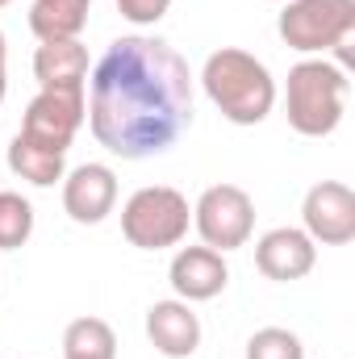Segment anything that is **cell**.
<instances>
[{"label": "cell", "instance_id": "obj_16", "mask_svg": "<svg viewBox=\"0 0 355 359\" xmlns=\"http://www.w3.org/2000/svg\"><path fill=\"white\" fill-rule=\"evenodd\" d=\"M63 359H117V334L105 318H76L63 330Z\"/></svg>", "mask_w": 355, "mask_h": 359}, {"label": "cell", "instance_id": "obj_3", "mask_svg": "<svg viewBox=\"0 0 355 359\" xmlns=\"http://www.w3.org/2000/svg\"><path fill=\"white\" fill-rule=\"evenodd\" d=\"M347 92H351V80L343 67H335L330 59H301L288 72L284 117L301 138H326L343 126Z\"/></svg>", "mask_w": 355, "mask_h": 359}, {"label": "cell", "instance_id": "obj_5", "mask_svg": "<svg viewBox=\"0 0 355 359\" xmlns=\"http://www.w3.org/2000/svg\"><path fill=\"white\" fill-rule=\"evenodd\" d=\"M276 34L305 59H326L339 42L355 38V0H284Z\"/></svg>", "mask_w": 355, "mask_h": 359}, {"label": "cell", "instance_id": "obj_23", "mask_svg": "<svg viewBox=\"0 0 355 359\" xmlns=\"http://www.w3.org/2000/svg\"><path fill=\"white\" fill-rule=\"evenodd\" d=\"M280 4H284V0H280Z\"/></svg>", "mask_w": 355, "mask_h": 359}, {"label": "cell", "instance_id": "obj_18", "mask_svg": "<svg viewBox=\"0 0 355 359\" xmlns=\"http://www.w3.org/2000/svg\"><path fill=\"white\" fill-rule=\"evenodd\" d=\"M247 359H305V347L293 330L284 326H264L247 339Z\"/></svg>", "mask_w": 355, "mask_h": 359}, {"label": "cell", "instance_id": "obj_8", "mask_svg": "<svg viewBox=\"0 0 355 359\" xmlns=\"http://www.w3.org/2000/svg\"><path fill=\"white\" fill-rule=\"evenodd\" d=\"M301 230L322 247H347L355 238V192L343 180H322L301 201Z\"/></svg>", "mask_w": 355, "mask_h": 359}, {"label": "cell", "instance_id": "obj_7", "mask_svg": "<svg viewBox=\"0 0 355 359\" xmlns=\"http://www.w3.org/2000/svg\"><path fill=\"white\" fill-rule=\"evenodd\" d=\"M84 121H88L84 92L38 88V96L25 104V117H21V130L17 134H25L38 147H51V151L67 155V147H72V138L80 134Z\"/></svg>", "mask_w": 355, "mask_h": 359}, {"label": "cell", "instance_id": "obj_1", "mask_svg": "<svg viewBox=\"0 0 355 359\" xmlns=\"http://www.w3.org/2000/svg\"><path fill=\"white\" fill-rule=\"evenodd\" d=\"M92 138L117 159H155L192 126V72L163 38L126 34L96 59L84 88Z\"/></svg>", "mask_w": 355, "mask_h": 359}, {"label": "cell", "instance_id": "obj_13", "mask_svg": "<svg viewBox=\"0 0 355 359\" xmlns=\"http://www.w3.org/2000/svg\"><path fill=\"white\" fill-rule=\"evenodd\" d=\"M34 80H38V88L84 92L88 88V46L80 38L42 42L34 50Z\"/></svg>", "mask_w": 355, "mask_h": 359}, {"label": "cell", "instance_id": "obj_17", "mask_svg": "<svg viewBox=\"0 0 355 359\" xmlns=\"http://www.w3.org/2000/svg\"><path fill=\"white\" fill-rule=\"evenodd\" d=\"M34 234V205L21 192H0V251H21Z\"/></svg>", "mask_w": 355, "mask_h": 359}, {"label": "cell", "instance_id": "obj_12", "mask_svg": "<svg viewBox=\"0 0 355 359\" xmlns=\"http://www.w3.org/2000/svg\"><path fill=\"white\" fill-rule=\"evenodd\" d=\"M147 339H151V347L159 351V355L168 359H188L196 355V347H201V318L192 313V305L188 301H155L151 309H147Z\"/></svg>", "mask_w": 355, "mask_h": 359}, {"label": "cell", "instance_id": "obj_19", "mask_svg": "<svg viewBox=\"0 0 355 359\" xmlns=\"http://www.w3.org/2000/svg\"><path fill=\"white\" fill-rule=\"evenodd\" d=\"M113 4L130 25H159L172 8V0H113Z\"/></svg>", "mask_w": 355, "mask_h": 359}, {"label": "cell", "instance_id": "obj_15", "mask_svg": "<svg viewBox=\"0 0 355 359\" xmlns=\"http://www.w3.org/2000/svg\"><path fill=\"white\" fill-rule=\"evenodd\" d=\"M8 172L21 176L25 184H34V188H55L67 176V155H59L51 147H38L25 134H17L8 142Z\"/></svg>", "mask_w": 355, "mask_h": 359}, {"label": "cell", "instance_id": "obj_20", "mask_svg": "<svg viewBox=\"0 0 355 359\" xmlns=\"http://www.w3.org/2000/svg\"><path fill=\"white\" fill-rule=\"evenodd\" d=\"M4 92H8V72L0 67V104H4Z\"/></svg>", "mask_w": 355, "mask_h": 359}, {"label": "cell", "instance_id": "obj_2", "mask_svg": "<svg viewBox=\"0 0 355 359\" xmlns=\"http://www.w3.org/2000/svg\"><path fill=\"white\" fill-rule=\"evenodd\" d=\"M201 88L213 100V109L234 126H260L276 109V80L251 50L222 46L201 67Z\"/></svg>", "mask_w": 355, "mask_h": 359}, {"label": "cell", "instance_id": "obj_14", "mask_svg": "<svg viewBox=\"0 0 355 359\" xmlns=\"http://www.w3.org/2000/svg\"><path fill=\"white\" fill-rule=\"evenodd\" d=\"M92 0H34L29 4V29L38 42H63L80 38L88 25Z\"/></svg>", "mask_w": 355, "mask_h": 359}, {"label": "cell", "instance_id": "obj_22", "mask_svg": "<svg viewBox=\"0 0 355 359\" xmlns=\"http://www.w3.org/2000/svg\"><path fill=\"white\" fill-rule=\"evenodd\" d=\"M4 4H8V0H0V8H4Z\"/></svg>", "mask_w": 355, "mask_h": 359}, {"label": "cell", "instance_id": "obj_6", "mask_svg": "<svg viewBox=\"0 0 355 359\" xmlns=\"http://www.w3.org/2000/svg\"><path fill=\"white\" fill-rule=\"evenodd\" d=\"M192 226L205 247L213 251H239L255 234V201L239 184H209L192 205Z\"/></svg>", "mask_w": 355, "mask_h": 359}, {"label": "cell", "instance_id": "obj_9", "mask_svg": "<svg viewBox=\"0 0 355 359\" xmlns=\"http://www.w3.org/2000/svg\"><path fill=\"white\" fill-rule=\"evenodd\" d=\"M117 209V176L105 163H80L63 176V213L76 226H100Z\"/></svg>", "mask_w": 355, "mask_h": 359}, {"label": "cell", "instance_id": "obj_11", "mask_svg": "<svg viewBox=\"0 0 355 359\" xmlns=\"http://www.w3.org/2000/svg\"><path fill=\"white\" fill-rule=\"evenodd\" d=\"M318 264V243L297 226H276L255 243V268L276 284L305 280Z\"/></svg>", "mask_w": 355, "mask_h": 359}, {"label": "cell", "instance_id": "obj_21", "mask_svg": "<svg viewBox=\"0 0 355 359\" xmlns=\"http://www.w3.org/2000/svg\"><path fill=\"white\" fill-rule=\"evenodd\" d=\"M8 63V46H4V34H0V67Z\"/></svg>", "mask_w": 355, "mask_h": 359}, {"label": "cell", "instance_id": "obj_4", "mask_svg": "<svg viewBox=\"0 0 355 359\" xmlns=\"http://www.w3.org/2000/svg\"><path fill=\"white\" fill-rule=\"evenodd\" d=\"M192 209L188 196L172 184H147L121 205V234L138 251H168L188 238Z\"/></svg>", "mask_w": 355, "mask_h": 359}, {"label": "cell", "instance_id": "obj_10", "mask_svg": "<svg viewBox=\"0 0 355 359\" xmlns=\"http://www.w3.org/2000/svg\"><path fill=\"white\" fill-rule=\"evenodd\" d=\"M168 280H172V292L180 301L196 305V301H213L226 292L230 284V268H226V255L213 251V247H180L172 255V268H168Z\"/></svg>", "mask_w": 355, "mask_h": 359}]
</instances>
